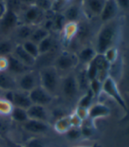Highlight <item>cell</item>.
Here are the masks:
<instances>
[{
  "label": "cell",
  "mask_w": 129,
  "mask_h": 147,
  "mask_svg": "<svg viewBox=\"0 0 129 147\" xmlns=\"http://www.w3.org/2000/svg\"><path fill=\"white\" fill-rule=\"evenodd\" d=\"M121 31V22L120 19L115 18L105 22L99 29L96 38L95 50L98 54H104L110 48L115 47L119 41Z\"/></svg>",
  "instance_id": "obj_1"
},
{
  "label": "cell",
  "mask_w": 129,
  "mask_h": 147,
  "mask_svg": "<svg viewBox=\"0 0 129 147\" xmlns=\"http://www.w3.org/2000/svg\"><path fill=\"white\" fill-rule=\"evenodd\" d=\"M39 78H40V86L55 97L60 88L61 82L58 71L54 66L45 67L39 72Z\"/></svg>",
  "instance_id": "obj_2"
},
{
  "label": "cell",
  "mask_w": 129,
  "mask_h": 147,
  "mask_svg": "<svg viewBox=\"0 0 129 147\" xmlns=\"http://www.w3.org/2000/svg\"><path fill=\"white\" fill-rule=\"evenodd\" d=\"M102 92H105L108 97L112 99L116 103H117L124 111H126V102H125L124 97L121 94V92H120V89L118 87L116 80H114L110 76L103 81Z\"/></svg>",
  "instance_id": "obj_3"
},
{
  "label": "cell",
  "mask_w": 129,
  "mask_h": 147,
  "mask_svg": "<svg viewBox=\"0 0 129 147\" xmlns=\"http://www.w3.org/2000/svg\"><path fill=\"white\" fill-rule=\"evenodd\" d=\"M45 17V11L38 7L35 5H29L22 11V16L19 20H22V24L37 26L43 22Z\"/></svg>",
  "instance_id": "obj_4"
},
{
  "label": "cell",
  "mask_w": 129,
  "mask_h": 147,
  "mask_svg": "<svg viewBox=\"0 0 129 147\" xmlns=\"http://www.w3.org/2000/svg\"><path fill=\"white\" fill-rule=\"evenodd\" d=\"M79 63L77 55L72 52L63 51L56 57L54 67L59 71H68L75 69Z\"/></svg>",
  "instance_id": "obj_5"
},
{
  "label": "cell",
  "mask_w": 129,
  "mask_h": 147,
  "mask_svg": "<svg viewBox=\"0 0 129 147\" xmlns=\"http://www.w3.org/2000/svg\"><path fill=\"white\" fill-rule=\"evenodd\" d=\"M60 88L63 96L68 100H73L76 98L80 89L76 77L73 74H68L62 79H61Z\"/></svg>",
  "instance_id": "obj_6"
},
{
  "label": "cell",
  "mask_w": 129,
  "mask_h": 147,
  "mask_svg": "<svg viewBox=\"0 0 129 147\" xmlns=\"http://www.w3.org/2000/svg\"><path fill=\"white\" fill-rule=\"evenodd\" d=\"M16 82L19 90L29 92L36 86H40L39 73H36L33 71H28L19 76V78L16 79Z\"/></svg>",
  "instance_id": "obj_7"
},
{
  "label": "cell",
  "mask_w": 129,
  "mask_h": 147,
  "mask_svg": "<svg viewBox=\"0 0 129 147\" xmlns=\"http://www.w3.org/2000/svg\"><path fill=\"white\" fill-rule=\"evenodd\" d=\"M28 93L32 103L34 105H41L46 107L49 105L54 100V96L51 95L48 92H47L41 86H36Z\"/></svg>",
  "instance_id": "obj_8"
},
{
  "label": "cell",
  "mask_w": 129,
  "mask_h": 147,
  "mask_svg": "<svg viewBox=\"0 0 129 147\" xmlns=\"http://www.w3.org/2000/svg\"><path fill=\"white\" fill-rule=\"evenodd\" d=\"M19 23V16L18 13L11 10H7L3 19L0 20V26L4 33L10 32L11 30L16 28Z\"/></svg>",
  "instance_id": "obj_9"
},
{
  "label": "cell",
  "mask_w": 129,
  "mask_h": 147,
  "mask_svg": "<svg viewBox=\"0 0 129 147\" xmlns=\"http://www.w3.org/2000/svg\"><path fill=\"white\" fill-rule=\"evenodd\" d=\"M119 11L120 8L116 3V0H106L99 17L102 22L105 23L117 18Z\"/></svg>",
  "instance_id": "obj_10"
},
{
  "label": "cell",
  "mask_w": 129,
  "mask_h": 147,
  "mask_svg": "<svg viewBox=\"0 0 129 147\" xmlns=\"http://www.w3.org/2000/svg\"><path fill=\"white\" fill-rule=\"evenodd\" d=\"M22 127L25 130L33 134H41L49 129V125L47 122L33 119H28L27 122L22 123Z\"/></svg>",
  "instance_id": "obj_11"
},
{
  "label": "cell",
  "mask_w": 129,
  "mask_h": 147,
  "mask_svg": "<svg viewBox=\"0 0 129 147\" xmlns=\"http://www.w3.org/2000/svg\"><path fill=\"white\" fill-rule=\"evenodd\" d=\"M11 55L29 68L33 67L36 63V59L33 57L31 55H29L28 53L25 50V49L23 48L21 44H18L14 47Z\"/></svg>",
  "instance_id": "obj_12"
},
{
  "label": "cell",
  "mask_w": 129,
  "mask_h": 147,
  "mask_svg": "<svg viewBox=\"0 0 129 147\" xmlns=\"http://www.w3.org/2000/svg\"><path fill=\"white\" fill-rule=\"evenodd\" d=\"M12 105H13V107H17V108L27 109L30 106L33 105L29 97V93L19 89L15 90L13 92Z\"/></svg>",
  "instance_id": "obj_13"
},
{
  "label": "cell",
  "mask_w": 129,
  "mask_h": 147,
  "mask_svg": "<svg viewBox=\"0 0 129 147\" xmlns=\"http://www.w3.org/2000/svg\"><path fill=\"white\" fill-rule=\"evenodd\" d=\"M8 60V66H7V71L10 72V74H14V75H22L25 72L30 71L29 67L23 64L20 61H19L16 57H14L11 54L7 56Z\"/></svg>",
  "instance_id": "obj_14"
},
{
  "label": "cell",
  "mask_w": 129,
  "mask_h": 147,
  "mask_svg": "<svg viewBox=\"0 0 129 147\" xmlns=\"http://www.w3.org/2000/svg\"><path fill=\"white\" fill-rule=\"evenodd\" d=\"M27 113L29 119L38 120V121H43L47 123L48 113L46 109V107L44 106L33 104L27 109Z\"/></svg>",
  "instance_id": "obj_15"
},
{
  "label": "cell",
  "mask_w": 129,
  "mask_h": 147,
  "mask_svg": "<svg viewBox=\"0 0 129 147\" xmlns=\"http://www.w3.org/2000/svg\"><path fill=\"white\" fill-rule=\"evenodd\" d=\"M89 118L91 120H95L98 118L107 117L110 115V109L103 103H95L92 104L88 110Z\"/></svg>",
  "instance_id": "obj_16"
},
{
  "label": "cell",
  "mask_w": 129,
  "mask_h": 147,
  "mask_svg": "<svg viewBox=\"0 0 129 147\" xmlns=\"http://www.w3.org/2000/svg\"><path fill=\"white\" fill-rule=\"evenodd\" d=\"M106 0H84V8L91 16H99Z\"/></svg>",
  "instance_id": "obj_17"
},
{
  "label": "cell",
  "mask_w": 129,
  "mask_h": 147,
  "mask_svg": "<svg viewBox=\"0 0 129 147\" xmlns=\"http://www.w3.org/2000/svg\"><path fill=\"white\" fill-rule=\"evenodd\" d=\"M0 88L4 91H15L18 89L16 78L6 71L0 72Z\"/></svg>",
  "instance_id": "obj_18"
},
{
  "label": "cell",
  "mask_w": 129,
  "mask_h": 147,
  "mask_svg": "<svg viewBox=\"0 0 129 147\" xmlns=\"http://www.w3.org/2000/svg\"><path fill=\"white\" fill-rule=\"evenodd\" d=\"M78 28H79V26L77 24V22H67L62 28L63 39L65 40L67 42H71L75 38V36L77 35Z\"/></svg>",
  "instance_id": "obj_19"
},
{
  "label": "cell",
  "mask_w": 129,
  "mask_h": 147,
  "mask_svg": "<svg viewBox=\"0 0 129 147\" xmlns=\"http://www.w3.org/2000/svg\"><path fill=\"white\" fill-rule=\"evenodd\" d=\"M62 14L67 22H76L80 18L81 9L78 5H70L65 8Z\"/></svg>",
  "instance_id": "obj_20"
},
{
  "label": "cell",
  "mask_w": 129,
  "mask_h": 147,
  "mask_svg": "<svg viewBox=\"0 0 129 147\" xmlns=\"http://www.w3.org/2000/svg\"><path fill=\"white\" fill-rule=\"evenodd\" d=\"M98 53L96 52L95 49L92 47H86L83 49L77 55V58H78L79 63H86L88 64L90 62H92Z\"/></svg>",
  "instance_id": "obj_21"
},
{
  "label": "cell",
  "mask_w": 129,
  "mask_h": 147,
  "mask_svg": "<svg viewBox=\"0 0 129 147\" xmlns=\"http://www.w3.org/2000/svg\"><path fill=\"white\" fill-rule=\"evenodd\" d=\"M10 115L13 121L19 123H24L29 119L27 113V109L17 108V107H13Z\"/></svg>",
  "instance_id": "obj_22"
},
{
  "label": "cell",
  "mask_w": 129,
  "mask_h": 147,
  "mask_svg": "<svg viewBox=\"0 0 129 147\" xmlns=\"http://www.w3.org/2000/svg\"><path fill=\"white\" fill-rule=\"evenodd\" d=\"M48 35H49V31L45 29L43 26H38V28L36 26L33 32L32 33L29 40L31 42H33L38 45L43 39H45Z\"/></svg>",
  "instance_id": "obj_23"
},
{
  "label": "cell",
  "mask_w": 129,
  "mask_h": 147,
  "mask_svg": "<svg viewBox=\"0 0 129 147\" xmlns=\"http://www.w3.org/2000/svg\"><path fill=\"white\" fill-rule=\"evenodd\" d=\"M94 98H95V96H94V94L92 93V92L90 90V88H88L85 91V92L84 93V95L79 99L78 104H77V106L89 109L92 107V105L93 104Z\"/></svg>",
  "instance_id": "obj_24"
},
{
  "label": "cell",
  "mask_w": 129,
  "mask_h": 147,
  "mask_svg": "<svg viewBox=\"0 0 129 147\" xmlns=\"http://www.w3.org/2000/svg\"><path fill=\"white\" fill-rule=\"evenodd\" d=\"M55 128L56 131H58L60 133H66L71 128L70 115L62 116V117L59 118L55 124Z\"/></svg>",
  "instance_id": "obj_25"
},
{
  "label": "cell",
  "mask_w": 129,
  "mask_h": 147,
  "mask_svg": "<svg viewBox=\"0 0 129 147\" xmlns=\"http://www.w3.org/2000/svg\"><path fill=\"white\" fill-rule=\"evenodd\" d=\"M36 26L22 24L21 26H17V35L19 38L27 41V40H29L30 36H31V34L33 32Z\"/></svg>",
  "instance_id": "obj_26"
},
{
  "label": "cell",
  "mask_w": 129,
  "mask_h": 147,
  "mask_svg": "<svg viewBox=\"0 0 129 147\" xmlns=\"http://www.w3.org/2000/svg\"><path fill=\"white\" fill-rule=\"evenodd\" d=\"M53 46H54L53 38L49 34L48 36H47L45 39H43L42 41L38 44V49H39V52H40V56L47 54V52H49L51 49H52Z\"/></svg>",
  "instance_id": "obj_27"
},
{
  "label": "cell",
  "mask_w": 129,
  "mask_h": 147,
  "mask_svg": "<svg viewBox=\"0 0 129 147\" xmlns=\"http://www.w3.org/2000/svg\"><path fill=\"white\" fill-rule=\"evenodd\" d=\"M21 45L23 46L25 50L27 51L29 55H31L33 57H34L35 59H37L39 57H40V52H39L38 45L36 43L31 42L30 40H27V41H25Z\"/></svg>",
  "instance_id": "obj_28"
},
{
  "label": "cell",
  "mask_w": 129,
  "mask_h": 147,
  "mask_svg": "<svg viewBox=\"0 0 129 147\" xmlns=\"http://www.w3.org/2000/svg\"><path fill=\"white\" fill-rule=\"evenodd\" d=\"M103 55L110 64H112L119 59V50L116 47H112L108 49Z\"/></svg>",
  "instance_id": "obj_29"
},
{
  "label": "cell",
  "mask_w": 129,
  "mask_h": 147,
  "mask_svg": "<svg viewBox=\"0 0 129 147\" xmlns=\"http://www.w3.org/2000/svg\"><path fill=\"white\" fill-rule=\"evenodd\" d=\"M102 86L103 82L100 81L98 78H94L89 82V88L92 92L95 98H98L102 92Z\"/></svg>",
  "instance_id": "obj_30"
},
{
  "label": "cell",
  "mask_w": 129,
  "mask_h": 147,
  "mask_svg": "<svg viewBox=\"0 0 129 147\" xmlns=\"http://www.w3.org/2000/svg\"><path fill=\"white\" fill-rule=\"evenodd\" d=\"M14 47L11 45L10 42H0V57H7L11 55L13 51Z\"/></svg>",
  "instance_id": "obj_31"
},
{
  "label": "cell",
  "mask_w": 129,
  "mask_h": 147,
  "mask_svg": "<svg viewBox=\"0 0 129 147\" xmlns=\"http://www.w3.org/2000/svg\"><path fill=\"white\" fill-rule=\"evenodd\" d=\"M12 109H13V105L11 102L7 101L6 100L0 98V114L1 115H10Z\"/></svg>",
  "instance_id": "obj_32"
},
{
  "label": "cell",
  "mask_w": 129,
  "mask_h": 147,
  "mask_svg": "<svg viewBox=\"0 0 129 147\" xmlns=\"http://www.w3.org/2000/svg\"><path fill=\"white\" fill-rule=\"evenodd\" d=\"M66 20L64 18L63 14H56L55 17L53 19V28L55 29H62L63 26L66 24Z\"/></svg>",
  "instance_id": "obj_33"
},
{
  "label": "cell",
  "mask_w": 129,
  "mask_h": 147,
  "mask_svg": "<svg viewBox=\"0 0 129 147\" xmlns=\"http://www.w3.org/2000/svg\"><path fill=\"white\" fill-rule=\"evenodd\" d=\"M67 137L71 139V140H76L77 138H79L82 136L81 129L80 128H76V127H71L67 132H66Z\"/></svg>",
  "instance_id": "obj_34"
},
{
  "label": "cell",
  "mask_w": 129,
  "mask_h": 147,
  "mask_svg": "<svg viewBox=\"0 0 129 147\" xmlns=\"http://www.w3.org/2000/svg\"><path fill=\"white\" fill-rule=\"evenodd\" d=\"M70 2L71 0H52V7L56 11H60L66 8Z\"/></svg>",
  "instance_id": "obj_35"
},
{
  "label": "cell",
  "mask_w": 129,
  "mask_h": 147,
  "mask_svg": "<svg viewBox=\"0 0 129 147\" xmlns=\"http://www.w3.org/2000/svg\"><path fill=\"white\" fill-rule=\"evenodd\" d=\"M89 109H84V108H82V107H76V111L74 112L77 116H78L83 122H84L85 120H88L89 119V112H88Z\"/></svg>",
  "instance_id": "obj_36"
},
{
  "label": "cell",
  "mask_w": 129,
  "mask_h": 147,
  "mask_svg": "<svg viewBox=\"0 0 129 147\" xmlns=\"http://www.w3.org/2000/svg\"><path fill=\"white\" fill-rule=\"evenodd\" d=\"M35 5L46 11L52 8V0H36Z\"/></svg>",
  "instance_id": "obj_37"
},
{
  "label": "cell",
  "mask_w": 129,
  "mask_h": 147,
  "mask_svg": "<svg viewBox=\"0 0 129 147\" xmlns=\"http://www.w3.org/2000/svg\"><path fill=\"white\" fill-rule=\"evenodd\" d=\"M70 124L71 127H76V128H80L82 126L83 121L77 116L75 113L72 114L71 115H70Z\"/></svg>",
  "instance_id": "obj_38"
},
{
  "label": "cell",
  "mask_w": 129,
  "mask_h": 147,
  "mask_svg": "<svg viewBox=\"0 0 129 147\" xmlns=\"http://www.w3.org/2000/svg\"><path fill=\"white\" fill-rule=\"evenodd\" d=\"M25 147H46L44 143L42 141H41L38 138H33L30 139L28 142H27V144H25Z\"/></svg>",
  "instance_id": "obj_39"
},
{
  "label": "cell",
  "mask_w": 129,
  "mask_h": 147,
  "mask_svg": "<svg viewBox=\"0 0 129 147\" xmlns=\"http://www.w3.org/2000/svg\"><path fill=\"white\" fill-rule=\"evenodd\" d=\"M123 97H124V100H125V102H126V109L125 111L126 115L122 118L121 122H129V94H128V93H125V95Z\"/></svg>",
  "instance_id": "obj_40"
},
{
  "label": "cell",
  "mask_w": 129,
  "mask_h": 147,
  "mask_svg": "<svg viewBox=\"0 0 129 147\" xmlns=\"http://www.w3.org/2000/svg\"><path fill=\"white\" fill-rule=\"evenodd\" d=\"M7 10H8V7H7L6 2L5 1V0H0V20L3 19V17L5 16Z\"/></svg>",
  "instance_id": "obj_41"
},
{
  "label": "cell",
  "mask_w": 129,
  "mask_h": 147,
  "mask_svg": "<svg viewBox=\"0 0 129 147\" xmlns=\"http://www.w3.org/2000/svg\"><path fill=\"white\" fill-rule=\"evenodd\" d=\"M118 6L122 10H129V0H116Z\"/></svg>",
  "instance_id": "obj_42"
},
{
  "label": "cell",
  "mask_w": 129,
  "mask_h": 147,
  "mask_svg": "<svg viewBox=\"0 0 129 147\" xmlns=\"http://www.w3.org/2000/svg\"><path fill=\"white\" fill-rule=\"evenodd\" d=\"M21 2L22 5H25L27 6H29V5H35V2L36 0H19Z\"/></svg>",
  "instance_id": "obj_43"
},
{
  "label": "cell",
  "mask_w": 129,
  "mask_h": 147,
  "mask_svg": "<svg viewBox=\"0 0 129 147\" xmlns=\"http://www.w3.org/2000/svg\"><path fill=\"white\" fill-rule=\"evenodd\" d=\"M0 147H7L5 141L1 138V136H0Z\"/></svg>",
  "instance_id": "obj_44"
},
{
  "label": "cell",
  "mask_w": 129,
  "mask_h": 147,
  "mask_svg": "<svg viewBox=\"0 0 129 147\" xmlns=\"http://www.w3.org/2000/svg\"><path fill=\"white\" fill-rule=\"evenodd\" d=\"M126 80H127V82L129 83V68H128V70H127V71H126Z\"/></svg>",
  "instance_id": "obj_45"
},
{
  "label": "cell",
  "mask_w": 129,
  "mask_h": 147,
  "mask_svg": "<svg viewBox=\"0 0 129 147\" xmlns=\"http://www.w3.org/2000/svg\"><path fill=\"white\" fill-rule=\"evenodd\" d=\"M3 92H4V90H2L1 88H0V98L2 97V95H3Z\"/></svg>",
  "instance_id": "obj_46"
},
{
  "label": "cell",
  "mask_w": 129,
  "mask_h": 147,
  "mask_svg": "<svg viewBox=\"0 0 129 147\" xmlns=\"http://www.w3.org/2000/svg\"><path fill=\"white\" fill-rule=\"evenodd\" d=\"M126 134L129 136V125L127 126V128H126Z\"/></svg>",
  "instance_id": "obj_47"
}]
</instances>
